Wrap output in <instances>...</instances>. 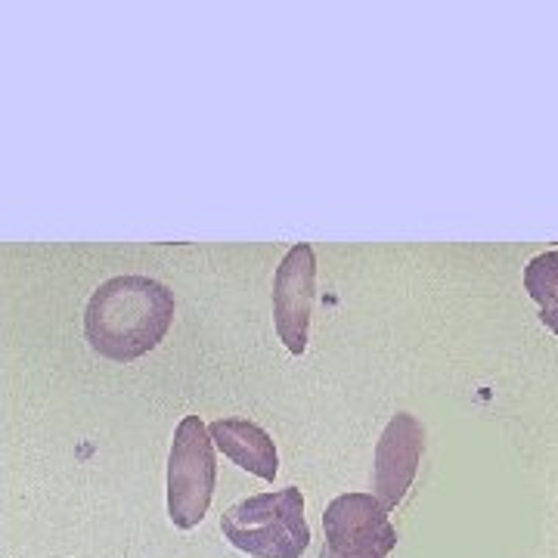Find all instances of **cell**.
I'll return each mask as SVG.
<instances>
[{
    "label": "cell",
    "instance_id": "obj_1",
    "mask_svg": "<svg viewBox=\"0 0 558 558\" xmlns=\"http://www.w3.org/2000/svg\"><path fill=\"white\" fill-rule=\"evenodd\" d=\"M174 323V292L149 277H112L87 301L84 332L100 357L137 360L156 351Z\"/></svg>",
    "mask_w": 558,
    "mask_h": 558
},
{
    "label": "cell",
    "instance_id": "obj_2",
    "mask_svg": "<svg viewBox=\"0 0 558 558\" xmlns=\"http://www.w3.org/2000/svg\"><path fill=\"white\" fill-rule=\"evenodd\" d=\"M220 531L240 553L255 558H301L311 546L299 487L258 494L230 506L220 519Z\"/></svg>",
    "mask_w": 558,
    "mask_h": 558
},
{
    "label": "cell",
    "instance_id": "obj_3",
    "mask_svg": "<svg viewBox=\"0 0 558 558\" xmlns=\"http://www.w3.org/2000/svg\"><path fill=\"white\" fill-rule=\"evenodd\" d=\"M215 444L208 425L199 416H183L174 428L171 457H168V515L180 531L202 524L215 497Z\"/></svg>",
    "mask_w": 558,
    "mask_h": 558
},
{
    "label": "cell",
    "instance_id": "obj_4",
    "mask_svg": "<svg viewBox=\"0 0 558 558\" xmlns=\"http://www.w3.org/2000/svg\"><path fill=\"white\" fill-rule=\"evenodd\" d=\"M326 549L344 558H388L398 531L373 494H341L323 512Z\"/></svg>",
    "mask_w": 558,
    "mask_h": 558
},
{
    "label": "cell",
    "instance_id": "obj_5",
    "mask_svg": "<svg viewBox=\"0 0 558 558\" xmlns=\"http://www.w3.org/2000/svg\"><path fill=\"white\" fill-rule=\"evenodd\" d=\"M317 299V255L311 242H299L286 252L274 274V326L289 354L301 357L307 348L311 307Z\"/></svg>",
    "mask_w": 558,
    "mask_h": 558
},
{
    "label": "cell",
    "instance_id": "obj_6",
    "mask_svg": "<svg viewBox=\"0 0 558 558\" xmlns=\"http://www.w3.org/2000/svg\"><path fill=\"white\" fill-rule=\"evenodd\" d=\"M422 447H425V432L418 418L413 413L391 416L376 444V462H373V497L379 499L385 512L398 509L410 484L416 481Z\"/></svg>",
    "mask_w": 558,
    "mask_h": 558
},
{
    "label": "cell",
    "instance_id": "obj_7",
    "mask_svg": "<svg viewBox=\"0 0 558 558\" xmlns=\"http://www.w3.org/2000/svg\"><path fill=\"white\" fill-rule=\"evenodd\" d=\"M208 438L227 459H233L240 469L274 481L279 472V457L274 438L248 418H215L208 425Z\"/></svg>",
    "mask_w": 558,
    "mask_h": 558
},
{
    "label": "cell",
    "instance_id": "obj_8",
    "mask_svg": "<svg viewBox=\"0 0 558 558\" xmlns=\"http://www.w3.org/2000/svg\"><path fill=\"white\" fill-rule=\"evenodd\" d=\"M524 292L539 304V323L558 336V252H543L527 260Z\"/></svg>",
    "mask_w": 558,
    "mask_h": 558
},
{
    "label": "cell",
    "instance_id": "obj_9",
    "mask_svg": "<svg viewBox=\"0 0 558 558\" xmlns=\"http://www.w3.org/2000/svg\"><path fill=\"white\" fill-rule=\"evenodd\" d=\"M319 558H344V556H336L332 549H323V553H319Z\"/></svg>",
    "mask_w": 558,
    "mask_h": 558
}]
</instances>
